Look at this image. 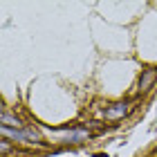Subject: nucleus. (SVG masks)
I'll list each match as a JSON object with an SVG mask.
<instances>
[{"label": "nucleus", "mask_w": 157, "mask_h": 157, "mask_svg": "<svg viewBox=\"0 0 157 157\" xmlns=\"http://www.w3.org/2000/svg\"><path fill=\"white\" fill-rule=\"evenodd\" d=\"M2 130V137L9 141H16V144H38L40 141V132L34 126H25V128H7L0 126Z\"/></svg>", "instance_id": "nucleus-1"}, {"label": "nucleus", "mask_w": 157, "mask_h": 157, "mask_svg": "<svg viewBox=\"0 0 157 157\" xmlns=\"http://www.w3.org/2000/svg\"><path fill=\"white\" fill-rule=\"evenodd\" d=\"M52 132H61L63 135V141L65 144H85V141H90L92 139V132L88 130V128H83V126H72V128H61V130H52Z\"/></svg>", "instance_id": "nucleus-2"}, {"label": "nucleus", "mask_w": 157, "mask_h": 157, "mask_svg": "<svg viewBox=\"0 0 157 157\" xmlns=\"http://www.w3.org/2000/svg\"><path fill=\"white\" fill-rule=\"evenodd\" d=\"M130 110H132V103L130 101H115V103H110L108 108L103 110V119L105 121H121L124 117L130 115Z\"/></svg>", "instance_id": "nucleus-3"}, {"label": "nucleus", "mask_w": 157, "mask_h": 157, "mask_svg": "<svg viewBox=\"0 0 157 157\" xmlns=\"http://www.w3.org/2000/svg\"><path fill=\"white\" fill-rule=\"evenodd\" d=\"M155 83H157V67H144L139 78H137V92L139 94H146Z\"/></svg>", "instance_id": "nucleus-4"}, {"label": "nucleus", "mask_w": 157, "mask_h": 157, "mask_svg": "<svg viewBox=\"0 0 157 157\" xmlns=\"http://www.w3.org/2000/svg\"><path fill=\"white\" fill-rule=\"evenodd\" d=\"M0 126H7V128H25L23 119L16 117L9 110H2V115H0Z\"/></svg>", "instance_id": "nucleus-5"}, {"label": "nucleus", "mask_w": 157, "mask_h": 157, "mask_svg": "<svg viewBox=\"0 0 157 157\" xmlns=\"http://www.w3.org/2000/svg\"><path fill=\"white\" fill-rule=\"evenodd\" d=\"M9 151H11V144H9V139H5L2 141V155H7Z\"/></svg>", "instance_id": "nucleus-6"}, {"label": "nucleus", "mask_w": 157, "mask_h": 157, "mask_svg": "<svg viewBox=\"0 0 157 157\" xmlns=\"http://www.w3.org/2000/svg\"><path fill=\"white\" fill-rule=\"evenodd\" d=\"M94 157H108V155H101V153H99V155H94Z\"/></svg>", "instance_id": "nucleus-7"}]
</instances>
